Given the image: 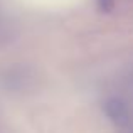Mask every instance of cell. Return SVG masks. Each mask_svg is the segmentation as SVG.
I'll return each mask as SVG.
<instances>
[{"label":"cell","mask_w":133,"mask_h":133,"mask_svg":"<svg viewBox=\"0 0 133 133\" xmlns=\"http://www.w3.org/2000/svg\"><path fill=\"white\" fill-rule=\"evenodd\" d=\"M96 3L101 12H111L115 7V0H96Z\"/></svg>","instance_id":"2"},{"label":"cell","mask_w":133,"mask_h":133,"mask_svg":"<svg viewBox=\"0 0 133 133\" xmlns=\"http://www.w3.org/2000/svg\"><path fill=\"white\" fill-rule=\"evenodd\" d=\"M103 111H104V115L110 118V121H113V123L118 125V127H121V125H125L128 121L127 104H125L121 99H118V98H110V99L104 101Z\"/></svg>","instance_id":"1"}]
</instances>
